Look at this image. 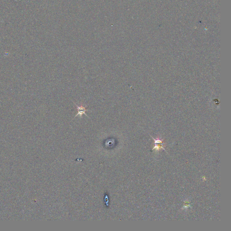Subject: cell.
Returning <instances> with one entry per match:
<instances>
[{"instance_id": "1", "label": "cell", "mask_w": 231, "mask_h": 231, "mask_svg": "<svg viewBox=\"0 0 231 231\" xmlns=\"http://www.w3.org/2000/svg\"><path fill=\"white\" fill-rule=\"evenodd\" d=\"M74 102V104L76 105V107L77 111H78V113H77V114L75 116V118H76V117H77L78 116H80V118H82V116H83V114L85 115L88 118H89V117H88V116L85 113V111H89V110L87 109H86L87 106H84L83 103H80V105L79 106L76 104L75 102Z\"/></svg>"}]
</instances>
